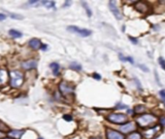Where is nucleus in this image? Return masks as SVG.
I'll list each match as a JSON object with an SVG mask.
<instances>
[{
  "label": "nucleus",
  "instance_id": "nucleus-1",
  "mask_svg": "<svg viewBox=\"0 0 165 139\" xmlns=\"http://www.w3.org/2000/svg\"><path fill=\"white\" fill-rule=\"evenodd\" d=\"M137 123L140 127H147L152 124H154L155 122L157 121V118L155 117L154 115L152 114H144L142 116H139L137 118Z\"/></svg>",
  "mask_w": 165,
  "mask_h": 139
},
{
  "label": "nucleus",
  "instance_id": "nucleus-2",
  "mask_svg": "<svg viewBox=\"0 0 165 139\" xmlns=\"http://www.w3.org/2000/svg\"><path fill=\"white\" fill-rule=\"evenodd\" d=\"M10 78H11V85L14 88L21 87L23 82V75L21 72H10Z\"/></svg>",
  "mask_w": 165,
  "mask_h": 139
},
{
  "label": "nucleus",
  "instance_id": "nucleus-3",
  "mask_svg": "<svg viewBox=\"0 0 165 139\" xmlns=\"http://www.w3.org/2000/svg\"><path fill=\"white\" fill-rule=\"evenodd\" d=\"M107 119L114 124H123L127 121V116L121 113H113L110 114Z\"/></svg>",
  "mask_w": 165,
  "mask_h": 139
},
{
  "label": "nucleus",
  "instance_id": "nucleus-4",
  "mask_svg": "<svg viewBox=\"0 0 165 139\" xmlns=\"http://www.w3.org/2000/svg\"><path fill=\"white\" fill-rule=\"evenodd\" d=\"M67 29L72 33H75L77 35H80L82 37H89L90 35H91V31L89 30V29H85V28H80L77 26H68Z\"/></svg>",
  "mask_w": 165,
  "mask_h": 139
},
{
  "label": "nucleus",
  "instance_id": "nucleus-5",
  "mask_svg": "<svg viewBox=\"0 0 165 139\" xmlns=\"http://www.w3.org/2000/svg\"><path fill=\"white\" fill-rule=\"evenodd\" d=\"M59 90L63 96H67V95H71L74 93V87L71 86L69 83L63 81L59 85Z\"/></svg>",
  "mask_w": 165,
  "mask_h": 139
},
{
  "label": "nucleus",
  "instance_id": "nucleus-6",
  "mask_svg": "<svg viewBox=\"0 0 165 139\" xmlns=\"http://www.w3.org/2000/svg\"><path fill=\"white\" fill-rule=\"evenodd\" d=\"M109 8H110L111 12L113 13V15L115 16V17H116V19H119V21H120V19L122 18V16H121V12H120L119 8L116 7V1H110V2H109Z\"/></svg>",
  "mask_w": 165,
  "mask_h": 139
},
{
  "label": "nucleus",
  "instance_id": "nucleus-7",
  "mask_svg": "<svg viewBox=\"0 0 165 139\" xmlns=\"http://www.w3.org/2000/svg\"><path fill=\"white\" fill-rule=\"evenodd\" d=\"M159 131H160V127L159 126L151 127V128H149L148 131L144 132V136H145L146 139H152L154 137V135L157 134Z\"/></svg>",
  "mask_w": 165,
  "mask_h": 139
},
{
  "label": "nucleus",
  "instance_id": "nucleus-8",
  "mask_svg": "<svg viewBox=\"0 0 165 139\" xmlns=\"http://www.w3.org/2000/svg\"><path fill=\"white\" fill-rule=\"evenodd\" d=\"M136 130V125L133 122H129L127 124H124L122 126H121L120 131L123 133H129L132 132Z\"/></svg>",
  "mask_w": 165,
  "mask_h": 139
},
{
  "label": "nucleus",
  "instance_id": "nucleus-9",
  "mask_svg": "<svg viewBox=\"0 0 165 139\" xmlns=\"http://www.w3.org/2000/svg\"><path fill=\"white\" fill-rule=\"evenodd\" d=\"M106 135H107V139H125L121 132L114 130H107Z\"/></svg>",
  "mask_w": 165,
  "mask_h": 139
},
{
  "label": "nucleus",
  "instance_id": "nucleus-10",
  "mask_svg": "<svg viewBox=\"0 0 165 139\" xmlns=\"http://www.w3.org/2000/svg\"><path fill=\"white\" fill-rule=\"evenodd\" d=\"M22 67L26 70V71H29V70H32V69H35L37 67V62L35 60H28V61H25L22 64Z\"/></svg>",
  "mask_w": 165,
  "mask_h": 139
},
{
  "label": "nucleus",
  "instance_id": "nucleus-11",
  "mask_svg": "<svg viewBox=\"0 0 165 139\" xmlns=\"http://www.w3.org/2000/svg\"><path fill=\"white\" fill-rule=\"evenodd\" d=\"M28 45H29V46H30L32 49H39L41 47V42L39 41L38 39H32V40H30L29 41V43H28Z\"/></svg>",
  "mask_w": 165,
  "mask_h": 139
},
{
  "label": "nucleus",
  "instance_id": "nucleus-12",
  "mask_svg": "<svg viewBox=\"0 0 165 139\" xmlns=\"http://www.w3.org/2000/svg\"><path fill=\"white\" fill-rule=\"evenodd\" d=\"M135 7H136V9H137L138 11L141 12V13H147V12L149 11V6L146 4V3H144V2H139V3H137Z\"/></svg>",
  "mask_w": 165,
  "mask_h": 139
},
{
  "label": "nucleus",
  "instance_id": "nucleus-13",
  "mask_svg": "<svg viewBox=\"0 0 165 139\" xmlns=\"http://www.w3.org/2000/svg\"><path fill=\"white\" fill-rule=\"evenodd\" d=\"M50 68L52 69L54 75H55V76L59 75V64L56 62H54V63L50 64Z\"/></svg>",
  "mask_w": 165,
  "mask_h": 139
},
{
  "label": "nucleus",
  "instance_id": "nucleus-14",
  "mask_svg": "<svg viewBox=\"0 0 165 139\" xmlns=\"http://www.w3.org/2000/svg\"><path fill=\"white\" fill-rule=\"evenodd\" d=\"M8 79V73L5 70H0V85L4 84Z\"/></svg>",
  "mask_w": 165,
  "mask_h": 139
},
{
  "label": "nucleus",
  "instance_id": "nucleus-15",
  "mask_svg": "<svg viewBox=\"0 0 165 139\" xmlns=\"http://www.w3.org/2000/svg\"><path fill=\"white\" fill-rule=\"evenodd\" d=\"M23 131H12V132H10L8 133V135L10 137H13V138H16V139H19L21 138V136L23 134Z\"/></svg>",
  "mask_w": 165,
  "mask_h": 139
},
{
  "label": "nucleus",
  "instance_id": "nucleus-16",
  "mask_svg": "<svg viewBox=\"0 0 165 139\" xmlns=\"http://www.w3.org/2000/svg\"><path fill=\"white\" fill-rule=\"evenodd\" d=\"M40 5H44L48 9H51V8H53L54 10L56 9L55 8V2H54V1H48V0H46V1L40 2Z\"/></svg>",
  "mask_w": 165,
  "mask_h": 139
},
{
  "label": "nucleus",
  "instance_id": "nucleus-17",
  "mask_svg": "<svg viewBox=\"0 0 165 139\" xmlns=\"http://www.w3.org/2000/svg\"><path fill=\"white\" fill-rule=\"evenodd\" d=\"M9 35L11 37H13V38H15V39L23 37V33H21L18 30H15V29H11V30L9 31Z\"/></svg>",
  "mask_w": 165,
  "mask_h": 139
},
{
  "label": "nucleus",
  "instance_id": "nucleus-18",
  "mask_svg": "<svg viewBox=\"0 0 165 139\" xmlns=\"http://www.w3.org/2000/svg\"><path fill=\"white\" fill-rule=\"evenodd\" d=\"M69 67H70V69L74 70V71H79V72L82 71V66L77 62H72Z\"/></svg>",
  "mask_w": 165,
  "mask_h": 139
},
{
  "label": "nucleus",
  "instance_id": "nucleus-19",
  "mask_svg": "<svg viewBox=\"0 0 165 139\" xmlns=\"http://www.w3.org/2000/svg\"><path fill=\"white\" fill-rule=\"evenodd\" d=\"M145 110H146V107H145V105H142V104L137 105V106L135 107V109H134L135 113H137V114H141V113L145 112Z\"/></svg>",
  "mask_w": 165,
  "mask_h": 139
},
{
  "label": "nucleus",
  "instance_id": "nucleus-20",
  "mask_svg": "<svg viewBox=\"0 0 165 139\" xmlns=\"http://www.w3.org/2000/svg\"><path fill=\"white\" fill-rule=\"evenodd\" d=\"M119 57H120V59L121 61H123V62H126V61H128L129 63H131V64H134V60H133V58L132 57H124L122 54H120L119 55Z\"/></svg>",
  "mask_w": 165,
  "mask_h": 139
},
{
  "label": "nucleus",
  "instance_id": "nucleus-21",
  "mask_svg": "<svg viewBox=\"0 0 165 139\" xmlns=\"http://www.w3.org/2000/svg\"><path fill=\"white\" fill-rule=\"evenodd\" d=\"M82 5L84 6V8H85V12H86V15H87V17H91L92 16V12H91V10L90 9V7H89V5H87L85 2H82Z\"/></svg>",
  "mask_w": 165,
  "mask_h": 139
},
{
  "label": "nucleus",
  "instance_id": "nucleus-22",
  "mask_svg": "<svg viewBox=\"0 0 165 139\" xmlns=\"http://www.w3.org/2000/svg\"><path fill=\"white\" fill-rule=\"evenodd\" d=\"M127 139H142V137H141V134H140V133H138V132H133V133H131V134L128 136Z\"/></svg>",
  "mask_w": 165,
  "mask_h": 139
},
{
  "label": "nucleus",
  "instance_id": "nucleus-23",
  "mask_svg": "<svg viewBox=\"0 0 165 139\" xmlns=\"http://www.w3.org/2000/svg\"><path fill=\"white\" fill-rule=\"evenodd\" d=\"M158 63H159V65L162 67V69L165 71V60H164L162 57H159V58H158Z\"/></svg>",
  "mask_w": 165,
  "mask_h": 139
},
{
  "label": "nucleus",
  "instance_id": "nucleus-24",
  "mask_svg": "<svg viewBox=\"0 0 165 139\" xmlns=\"http://www.w3.org/2000/svg\"><path fill=\"white\" fill-rule=\"evenodd\" d=\"M9 16L14 19H23V17H21L19 15H15V14H12V13H9Z\"/></svg>",
  "mask_w": 165,
  "mask_h": 139
},
{
  "label": "nucleus",
  "instance_id": "nucleus-25",
  "mask_svg": "<svg viewBox=\"0 0 165 139\" xmlns=\"http://www.w3.org/2000/svg\"><path fill=\"white\" fill-rule=\"evenodd\" d=\"M63 119H64V120H66V121H72L73 120L72 116H70V115H64Z\"/></svg>",
  "mask_w": 165,
  "mask_h": 139
},
{
  "label": "nucleus",
  "instance_id": "nucleus-26",
  "mask_svg": "<svg viewBox=\"0 0 165 139\" xmlns=\"http://www.w3.org/2000/svg\"><path fill=\"white\" fill-rule=\"evenodd\" d=\"M124 108H127V106L124 104H121V103H119L116 105V109H124Z\"/></svg>",
  "mask_w": 165,
  "mask_h": 139
},
{
  "label": "nucleus",
  "instance_id": "nucleus-27",
  "mask_svg": "<svg viewBox=\"0 0 165 139\" xmlns=\"http://www.w3.org/2000/svg\"><path fill=\"white\" fill-rule=\"evenodd\" d=\"M129 38V40H130V41L134 44V45H137L138 44V40H136L135 38H133V37H128Z\"/></svg>",
  "mask_w": 165,
  "mask_h": 139
},
{
  "label": "nucleus",
  "instance_id": "nucleus-28",
  "mask_svg": "<svg viewBox=\"0 0 165 139\" xmlns=\"http://www.w3.org/2000/svg\"><path fill=\"white\" fill-rule=\"evenodd\" d=\"M139 67L142 69V71H144V72H146V73H148L149 72V69L146 67V66H144V65H139Z\"/></svg>",
  "mask_w": 165,
  "mask_h": 139
},
{
  "label": "nucleus",
  "instance_id": "nucleus-29",
  "mask_svg": "<svg viewBox=\"0 0 165 139\" xmlns=\"http://www.w3.org/2000/svg\"><path fill=\"white\" fill-rule=\"evenodd\" d=\"M93 77L95 79H97V80H100V79H101V76L98 74H93Z\"/></svg>",
  "mask_w": 165,
  "mask_h": 139
},
{
  "label": "nucleus",
  "instance_id": "nucleus-30",
  "mask_svg": "<svg viewBox=\"0 0 165 139\" xmlns=\"http://www.w3.org/2000/svg\"><path fill=\"white\" fill-rule=\"evenodd\" d=\"M6 17H7L6 15H4V14H0V22H1V21H4V19H6Z\"/></svg>",
  "mask_w": 165,
  "mask_h": 139
},
{
  "label": "nucleus",
  "instance_id": "nucleus-31",
  "mask_svg": "<svg viewBox=\"0 0 165 139\" xmlns=\"http://www.w3.org/2000/svg\"><path fill=\"white\" fill-rule=\"evenodd\" d=\"M0 130H1V131H5V130H7V127L4 124L1 123V125H0Z\"/></svg>",
  "mask_w": 165,
  "mask_h": 139
},
{
  "label": "nucleus",
  "instance_id": "nucleus-32",
  "mask_svg": "<svg viewBox=\"0 0 165 139\" xmlns=\"http://www.w3.org/2000/svg\"><path fill=\"white\" fill-rule=\"evenodd\" d=\"M72 4V2L71 1H66L64 4H63V8H65V7H68V6H70Z\"/></svg>",
  "mask_w": 165,
  "mask_h": 139
},
{
  "label": "nucleus",
  "instance_id": "nucleus-33",
  "mask_svg": "<svg viewBox=\"0 0 165 139\" xmlns=\"http://www.w3.org/2000/svg\"><path fill=\"white\" fill-rule=\"evenodd\" d=\"M159 95H160V97H162L163 98H165V90L159 91Z\"/></svg>",
  "mask_w": 165,
  "mask_h": 139
},
{
  "label": "nucleus",
  "instance_id": "nucleus-34",
  "mask_svg": "<svg viewBox=\"0 0 165 139\" xmlns=\"http://www.w3.org/2000/svg\"><path fill=\"white\" fill-rule=\"evenodd\" d=\"M42 50H46V49L48 48V46L47 45H41V47H40Z\"/></svg>",
  "mask_w": 165,
  "mask_h": 139
},
{
  "label": "nucleus",
  "instance_id": "nucleus-35",
  "mask_svg": "<svg viewBox=\"0 0 165 139\" xmlns=\"http://www.w3.org/2000/svg\"><path fill=\"white\" fill-rule=\"evenodd\" d=\"M135 81H136V83H137V84H138V88L140 89V90H142V87H141V84H140V82H139V80H138V79H136V78H135Z\"/></svg>",
  "mask_w": 165,
  "mask_h": 139
},
{
  "label": "nucleus",
  "instance_id": "nucleus-36",
  "mask_svg": "<svg viewBox=\"0 0 165 139\" xmlns=\"http://www.w3.org/2000/svg\"><path fill=\"white\" fill-rule=\"evenodd\" d=\"M38 3V0H33V1H29V4H36Z\"/></svg>",
  "mask_w": 165,
  "mask_h": 139
},
{
  "label": "nucleus",
  "instance_id": "nucleus-37",
  "mask_svg": "<svg viewBox=\"0 0 165 139\" xmlns=\"http://www.w3.org/2000/svg\"><path fill=\"white\" fill-rule=\"evenodd\" d=\"M160 123H161V125L165 126V120H164V119H161V120H160Z\"/></svg>",
  "mask_w": 165,
  "mask_h": 139
},
{
  "label": "nucleus",
  "instance_id": "nucleus-38",
  "mask_svg": "<svg viewBox=\"0 0 165 139\" xmlns=\"http://www.w3.org/2000/svg\"><path fill=\"white\" fill-rule=\"evenodd\" d=\"M1 136H3V133H2V132H0V137H1Z\"/></svg>",
  "mask_w": 165,
  "mask_h": 139
},
{
  "label": "nucleus",
  "instance_id": "nucleus-39",
  "mask_svg": "<svg viewBox=\"0 0 165 139\" xmlns=\"http://www.w3.org/2000/svg\"><path fill=\"white\" fill-rule=\"evenodd\" d=\"M39 139H43V138H39Z\"/></svg>",
  "mask_w": 165,
  "mask_h": 139
}]
</instances>
